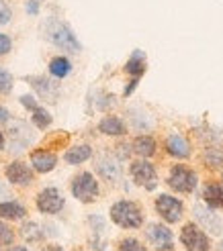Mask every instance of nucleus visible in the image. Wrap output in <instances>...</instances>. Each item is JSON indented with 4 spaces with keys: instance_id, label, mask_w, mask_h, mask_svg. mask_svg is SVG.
<instances>
[{
    "instance_id": "f257e3e1",
    "label": "nucleus",
    "mask_w": 223,
    "mask_h": 251,
    "mask_svg": "<svg viewBox=\"0 0 223 251\" xmlns=\"http://www.w3.org/2000/svg\"><path fill=\"white\" fill-rule=\"evenodd\" d=\"M41 35H43L45 41H49L54 47L61 49V51H68V53H80L82 51L78 37L74 35L70 25L66 21H61L59 17H47L41 23Z\"/></svg>"
},
{
    "instance_id": "f03ea898",
    "label": "nucleus",
    "mask_w": 223,
    "mask_h": 251,
    "mask_svg": "<svg viewBox=\"0 0 223 251\" xmlns=\"http://www.w3.org/2000/svg\"><path fill=\"white\" fill-rule=\"evenodd\" d=\"M109 217L113 221L119 229H139L143 227V221H145V212L143 206L135 200H117V202L111 206L109 210Z\"/></svg>"
},
{
    "instance_id": "7ed1b4c3",
    "label": "nucleus",
    "mask_w": 223,
    "mask_h": 251,
    "mask_svg": "<svg viewBox=\"0 0 223 251\" xmlns=\"http://www.w3.org/2000/svg\"><path fill=\"white\" fill-rule=\"evenodd\" d=\"M166 186L170 188L174 194H193L199 186V174L196 170L184 161H178V164L170 166L168 176H166Z\"/></svg>"
},
{
    "instance_id": "20e7f679",
    "label": "nucleus",
    "mask_w": 223,
    "mask_h": 251,
    "mask_svg": "<svg viewBox=\"0 0 223 251\" xmlns=\"http://www.w3.org/2000/svg\"><path fill=\"white\" fill-rule=\"evenodd\" d=\"M72 196L82 204H90L101 196V184H98L96 176L92 172H78L70 182Z\"/></svg>"
},
{
    "instance_id": "39448f33",
    "label": "nucleus",
    "mask_w": 223,
    "mask_h": 251,
    "mask_svg": "<svg viewBox=\"0 0 223 251\" xmlns=\"http://www.w3.org/2000/svg\"><path fill=\"white\" fill-rule=\"evenodd\" d=\"M178 239H180V245L187 251H211V247H213L211 235L196 221H189L182 225Z\"/></svg>"
},
{
    "instance_id": "423d86ee",
    "label": "nucleus",
    "mask_w": 223,
    "mask_h": 251,
    "mask_svg": "<svg viewBox=\"0 0 223 251\" xmlns=\"http://www.w3.org/2000/svg\"><path fill=\"white\" fill-rule=\"evenodd\" d=\"M154 208L158 217L162 219V223L166 225H178L184 219V212H187L184 202L174 194H158L154 198Z\"/></svg>"
},
{
    "instance_id": "0eeeda50",
    "label": "nucleus",
    "mask_w": 223,
    "mask_h": 251,
    "mask_svg": "<svg viewBox=\"0 0 223 251\" xmlns=\"http://www.w3.org/2000/svg\"><path fill=\"white\" fill-rule=\"evenodd\" d=\"M129 176L135 186H141L145 190H154V186L158 182V168L152 159L138 157L129 164Z\"/></svg>"
},
{
    "instance_id": "6e6552de",
    "label": "nucleus",
    "mask_w": 223,
    "mask_h": 251,
    "mask_svg": "<svg viewBox=\"0 0 223 251\" xmlns=\"http://www.w3.org/2000/svg\"><path fill=\"white\" fill-rule=\"evenodd\" d=\"M145 239L154 251H174V233L166 223H150L145 227Z\"/></svg>"
},
{
    "instance_id": "1a4fd4ad",
    "label": "nucleus",
    "mask_w": 223,
    "mask_h": 251,
    "mask_svg": "<svg viewBox=\"0 0 223 251\" xmlns=\"http://www.w3.org/2000/svg\"><path fill=\"white\" fill-rule=\"evenodd\" d=\"M35 206L41 215H57L66 206V198L56 186H47L35 196Z\"/></svg>"
},
{
    "instance_id": "9d476101",
    "label": "nucleus",
    "mask_w": 223,
    "mask_h": 251,
    "mask_svg": "<svg viewBox=\"0 0 223 251\" xmlns=\"http://www.w3.org/2000/svg\"><path fill=\"white\" fill-rule=\"evenodd\" d=\"M164 151L168 157L176 159V161H187L193 157L195 149L189 137H184L180 133H168L164 139Z\"/></svg>"
},
{
    "instance_id": "9b49d317",
    "label": "nucleus",
    "mask_w": 223,
    "mask_h": 251,
    "mask_svg": "<svg viewBox=\"0 0 223 251\" xmlns=\"http://www.w3.org/2000/svg\"><path fill=\"white\" fill-rule=\"evenodd\" d=\"M4 176H6L8 184L19 186V188H29L35 182V170L21 159L10 161V164L6 166V170H4Z\"/></svg>"
},
{
    "instance_id": "f8f14e48",
    "label": "nucleus",
    "mask_w": 223,
    "mask_h": 251,
    "mask_svg": "<svg viewBox=\"0 0 223 251\" xmlns=\"http://www.w3.org/2000/svg\"><path fill=\"white\" fill-rule=\"evenodd\" d=\"M29 161H31V168L37 174H49L57 166V153L49 151L47 147H37L29 153Z\"/></svg>"
},
{
    "instance_id": "ddd939ff",
    "label": "nucleus",
    "mask_w": 223,
    "mask_h": 251,
    "mask_svg": "<svg viewBox=\"0 0 223 251\" xmlns=\"http://www.w3.org/2000/svg\"><path fill=\"white\" fill-rule=\"evenodd\" d=\"M96 174L109 184H117L123 178V168H121V161L119 157L113 155H103L101 159L96 161Z\"/></svg>"
},
{
    "instance_id": "4468645a",
    "label": "nucleus",
    "mask_w": 223,
    "mask_h": 251,
    "mask_svg": "<svg viewBox=\"0 0 223 251\" xmlns=\"http://www.w3.org/2000/svg\"><path fill=\"white\" fill-rule=\"evenodd\" d=\"M201 200L203 204L213 208V210H223V182L219 180H207L201 190Z\"/></svg>"
},
{
    "instance_id": "2eb2a0df",
    "label": "nucleus",
    "mask_w": 223,
    "mask_h": 251,
    "mask_svg": "<svg viewBox=\"0 0 223 251\" xmlns=\"http://www.w3.org/2000/svg\"><path fill=\"white\" fill-rule=\"evenodd\" d=\"M129 149L133 155L143 157V159H152L158 153V139L154 135H138L131 139Z\"/></svg>"
},
{
    "instance_id": "dca6fc26",
    "label": "nucleus",
    "mask_w": 223,
    "mask_h": 251,
    "mask_svg": "<svg viewBox=\"0 0 223 251\" xmlns=\"http://www.w3.org/2000/svg\"><path fill=\"white\" fill-rule=\"evenodd\" d=\"M96 129H98V133L105 135V137H125V135H127V125H125V121H123L121 117H117V115H107V117H103L101 121H98Z\"/></svg>"
},
{
    "instance_id": "f3484780",
    "label": "nucleus",
    "mask_w": 223,
    "mask_h": 251,
    "mask_svg": "<svg viewBox=\"0 0 223 251\" xmlns=\"http://www.w3.org/2000/svg\"><path fill=\"white\" fill-rule=\"evenodd\" d=\"M8 137H10V141H12V147H15V151H17V147L23 149L25 145H29L31 139H33V135H31V129L27 127V123L25 121H8Z\"/></svg>"
},
{
    "instance_id": "a211bd4d",
    "label": "nucleus",
    "mask_w": 223,
    "mask_h": 251,
    "mask_svg": "<svg viewBox=\"0 0 223 251\" xmlns=\"http://www.w3.org/2000/svg\"><path fill=\"white\" fill-rule=\"evenodd\" d=\"M31 86L35 88V92L39 98L47 100V102H57V84L52 82V78H47V76H35V78H29Z\"/></svg>"
},
{
    "instance_id": "6ab92c4d",
    "label": "nucleus",
    "mask_w": 223,
    "mask_h": 251,
    "mask_svg": "<svg viewBox=\"0 0 223 251\" xmlns=\"http://www.w3.org/2000/svg\"><path fill=\"white\" fill-rule=\"evenodd\" d=\"M27 206L19 200H0V219L2 221H23L27 219Z\"/></svg>"
},
{
    "instance_id": "aec40b11",
    "label": "nucleus",
    "mask_w": 223,
    "mask_h": 251,
    "mask_svg": "<svg viewBox=\"0 0 223 251\" xmlns=\"http://www.w3.org/2000/svg\"><path fill=\"white\" fill-rule=\"evenodd\" d=\"M147 70V59H145V53L141 51V49H135V51L131 53V57L125 61V66H123V72L127 74L129 78H141L143 74Z\"/></svg>"
},
{
    "instance_id": "412c9836",
    "label": "nucleus",
    "mask_w": 223,
    "mask_h": 251,
    "mask_svg": "<svg viewBox=\"0 0 223 251\" xmlns=\"http://www.w3.org/2000/svg\"><path fill=\"white\" fill-rule=\"evenodd\" d=\"M92 157V147L88 143H80V145H72L66 149L64 161L68 166H82L84 161H88Z\"/></svg>"
},
{
    "instance_id": "4be33fe9",
    "label": "nucleus",
    "mask_w": 223,
    "mask_h": 251,
    "mask_svg": "<svg viewBox=\"0 0 223 251\" xmlns=\"http://www.w3.org/2000/svg\"><path fill=\"white\" fill-rule=\"evenodd\" d=\"M193 212L196 215V221H201L203 225H205V231H211V233H215V235H219L221 233V221H219V217L215 215V210L213 208H203V204H196L195 208H193Z\"/></svg>"
},
{
    "instance_id": "5701e85b",
    "label": "nucleus",
    "mask_w": 223,
    "mask_h": 251,
    "mask_svg": "<svg viewBox=\"0 0 223 251\" xmlns=\"http://www.w3.org/2000/svg\"><path fill=\"white\" fill-rule=\"evenodd\" d=\"M49 76L56 78V80H64L72 74V61L66 57V55H56L49 59Z\"/></svg>"
},
{
    "instance_id": "b1692460",
    "label": "nucleus",
    "mask_w": 223,
    "mask_h": 251,
    "mask_svg": "<svg viewBox=\"0 0 223 251\" xmlns=\"http://www.w3.org/2000/svg\"><path fill=\"white\" fill-rule=\"evenodd\" d=\"M201 161H203V166L207 170L223 172V151L219 147H207V149H203Z\"/></svg>"
},
{
    "instance_id": "393cba45",
    "label": "nucleus",
    "mask_w": 223,
    "mask_h": 251,
    "mask_svg": "<svg viewBox=\"0 0 223 251\" xmlns=\"http://www.w3.org/2000/svg\"><path fill=\"white\" fill-rule=\"evenodd\" d=\"M21 237H23L25 241H29V243H39V241H43L41 225H39V223H35V221L23 223V227H21Z\"/></svg>"
},
{
    "instance_id": "a878e982",
    "label": "nucleus",
    "mask_w": 223,
    "mask_h": 251,
    "mask_svg": "<svg viewBox=\"0 0 223 251\" xmlns=\"http://www.w3.org/2000/svg\"><path fill=\"white\" fill-rule=\"evenodd\" d=\"M52 121H54V117H52V112H49L47 108L37 106L35 110H31V123L35 125L37 129L45 131V129L49 127V125H52Z\"/></svg>"
},
{
    "instance_id": "bb28decb",
    "label": "nucleus",
    "mask_w": 223,
    "mask_h": 251,
    "mask_svg": "<svg viewBox=\"0 0 223 251\" xmlns=\"http://www.w3.org/2000/svg\"><path fill=\"white\" fill-rule=\"evenodd\" d=\"M12 86H15V78H12V74L8 70H4V68H0V96L10 94Z\"/></svg>"
},
{
    "instance_id": "cd10ccee",
    "label": "nucleus",
    "mask_w": 223,
    "mask_h": 251,
    "mask_svg": "<svg viewBox=\"0 0 223 251\" xmlns=\"http://www.w3.org/2000/svg\"><path fill=\"white\" fill-rule=\"evenodd\" d=\"M15 241V229L8 225V221L0 219V245H12Z\"/></svg>"
},
{
    "instance_id": "c85d7f7f",
    "label": "nucleus",
    "mask_w": 223,
    "mask_h": 251,
    "mask_svg": "<svg viewBox=\"0 0 223 251\" xmlns=\"http://www.w3.org/2000/svg\"><path fill=\"white\" fill-rule=\"evenodd\" d=\"M12 17H15V10H12L8 0H0V27H6L10 25Z\"/></svg>"
},
{
    "instance_id": "c756f323",
    "label": "nucleus",
    "mask_w": 223,
    "mask_h": 251,
    "mask_svg": "<svg viewBox=\"0 0 223 251\" xmlns=\"http://www.w3.org/2000/svg\"><path fill=\"white\" fill-rule=\"evenodd\" d=\"M117 249L119 251H145V247L139 243V239H135V237H125V239H121Z\"/></svg>"
},
{
    "instance_id": "7c9ffc66",
    "label": "nucleus",
    "mask_w": 223,
    "mask_h": 251,
    "mask_svg": "<svg viewBox=\"0 0 223 251\" xmlns=\"http://www.w3.org/2000/svg\"><path fill=\"white\" fill-rule=\"evenodd\" d=\"M12 51V39L6 33H0V57H4Z\"/></svg>"
},
{
    "instance_id": "2f4dec72",
    "label": "nucleus",
    "mask_w": 223,
    "mask_h": 251,
    "mask_svg": "<svg viewBox=\"0 0 223 251\" xmlns=\"http://www.w3.org/2000/svg\"><path fill=\"white\" fill-rule=\"evenodd\" d=\"M19 100H21V104L27 108V110H35L37 106H39V102H37V98L33 94H23Z\"/></svg>"
},
{
    "instance_id": "473e14b6",
    "label": "nucleus",
    "mask_w": 223,
    "mask_h": 251,
    "mask_svg": "<svg viewBox=\"0 0 223 251\" xmlns=\"http://www.w3.org/2000/svg\"><path fill=\"white\" fill-rule=\"evenodd\" d=\"M12 119L10 115V110L6 106H0V125H8V121Z\"/></svg>"
},
{
    "instance_id": "72a5a7b5",
    "label": "nucleus",
    "mask_w": 223,
    "mask_h": 251,
    "mask_svg": "<svg viewBox=\"0 0 223 251\" xmlns=\"http://www.w3.org/2000/svg\"><path fill=\"white\" fill-rule=\"evenodd\" d=\"M138 84H139V80H138V78H131V82L127 84V88L123 90V96H131V94H133V90L138 88Z\"/></svg>"
},
{
    "instance_id": "f704fd0d",
    "label": "nucleus",
    "mask_w": 223,
    "mask_h": 251,
    "mask_svg": "<svg viewBox=\"0 0 223 251\" xmlns=\"http://www.w3.org/2000/svg\"><path fill=\"white\" fill-rule=\"evenodd\" d=\"M27 10H29V15H37V10H39V4H37V0H31L29 6H27Z\"/></svg>"
},
{
    "instance_id": "c9c22d12",
    "label": "nucleus",
    "mask_w": 223,
    "mask_h": 251,
    "mask_svg": "<svg viewBox=\"0 0 223 251\" xmlns=\"http://www.w3.org/2000/svg\"><path fill=\"white\" fill-rule=\"evenodd\" d=\"M6 196H8V188H6V184H4V182H0V200L6 198Z\"/></svg>"
},
{
    "instance_id": "e433bc0d",
    "label": "nucleus",
    "mask_w": 223,
    "mask_h": 251,
    "mask_svg": "<svg viewBox=\"0 0 223 251\" xmlns=\"http://www.w3.org/2000/svg\"><path fill=\"white\" fill-rule=\"evenodd\" d=\"M4 147H6V135H4L2 131H0V151H2Z\"/></svg>"
},
{
    "instance_id": "4c0bfd02",
    "label": "nucleus",
    "mask_w": 223,
    "mask_h": 251,
    "mask_svg": "<svg viewBox=\"0 0 223 251\" xmlns=\"http://www.w3.org/2000/svg\"><path fill=\"white\" fill-rule=\"evenodd\" d=\"M8 251H29L27 247H25V245H12Z\"/></svg>"
},
{
    "instance_id": "58836bf2",
    "label": "nucleus",
    "mask_w": 223,
    "mask_h": 251,
    "mask_svg": "<svg viewBox=\"0 0 223 251\" xmlns=\"http://www.w3.org/2000/svg\"><path fill=\"white\" fill-rule=\"evenodd\" d=\"M47 251H64V247H59V245H49Z\"/></svg>"
},
{
    "instance_id": "ea45409f",
    "label": "nucleus",
    "mask_w": 223,
    "mask_h": 251,
    "mask_svg": "<svg viewBox=\"0 0 223 251\" xmlns=\"http://www.w3.org/2000/svg\"><path fill=\"white\" fill-rule=\"evenodd\" d=\"M217 251H223V241H221V243L217 245Z\"/></svg>"
},
{
    "instance_id": "a19ab883",
    "label": "nucleus",
    "mask_w": 223,
    "mask_h": 251,
    "mask_svg": "<svg viewBox=\"0 0 223 251\" xmlns=\"http://www.w3.org/2000/svg\"><path fill=\"white\" fill-rule=\"evenodd\" d=\"M0 251H2V249H0Z\"/></svg>"
}]
</instances>
